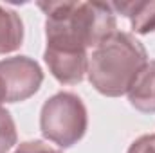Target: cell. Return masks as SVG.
<instances>
[{
  "label": "cell",
  "instance_id": "cell-1",
  "mask_svg": "<svg viewBox=\"0 0 155 153\" xmlns=\"http://www.w3.org/2000/svg\"><path fill=\"white\" fill-rule=\"evenodd\" d=\"M45 15V50L88 54L117 31L110 2L49 0L36 2Z\"/></svg>",
  "mask_w": 155,
  "mask_h": 153
},
{
  "label": "cell",
  "instance_id": "cell-2",
  "mask_svg": "<svg viewBox=\"0 0 155 153\" xmlns=\"http://www.w3.org/2000/svg\"><path fill=\"white\" fill-rule=\"evenodd\" d=\"M148 61L144 45L134 34L116 31L88 56L87 77L99 94L121 97L128 94Z\"/></svg>",
  "mask_w": 155,
  "mask_h": 153
},
{
  "label": "cell",
  "instance_id": "cell-3",
  "mask_svg": "<svg viewBox=\"0 0 155 153\" xmlns=\"http://www.w3.org/2000/svg\"><path fill=\"white\" fill-rule=\"evenodd\" d=\"M87 126V106L81 97L72 92L54 94L40 110V132L43 139L63 150L72 148L85 137Z\"/></svg>",
  "mask_w": 155,
  "mask_h": 153
},
{
  "label": "cell",
  "instance_id": "cell-4",
  "mask_svg": "<svg viewBox=\"0 0 155 153\" xmlns=\"http://www.w3.org/2000/svg\"><path fill=\"white\" fill-rule=\"evenodd\" d=\"M43 83V70L29 56L0 60V106L33 97Z\"/></svg>",
  "mask_w": 155,
  "mask_h": 153
},
{
  "label": "cell",
  "instance_id": "cell-5",
  "mask_svg": "<svg viewBox=\"0 0 155 153\" xmlns=\"http://www.w3.org/2000/svg\"><path fill=\"white\" fill-rule=\"evenodd\" d=\"M116 15L128 18L130 27L137 34L155 33V0H123L110 2Z\"/></svg>",
  "mask_w": 155,
  "mask_h": 153
},
{
  "label": "cell",
  "instance_id": "cell-6",
  "mask_svg": "<svg viewBox=\"0 0 155 153\" xmlns=\"http://www.w3.org/2000/svg\"><path fill=\"white\" fill-rule=\"evenodd\" d=\"M126 96L135 110L143 114H155V60L148 61Z\"/></svg>",
  "mask_w": 155,
  "mask_h": 153
},
{
  "label": "cell",
  "instance_id": "cell-7",
  "mask_svg": "<svg viewBox=\"0 0 155 153\" xmlns=\"http://www.w3.org/2000/svg\"><path fill=\"white\" fill-rule=\"evenodd\" d=\"M24 43V22L13 9L0 5V54H11Z\"/></svg>",
  "mask_w": 155,
  "mask_h": 153
},
{
  "label": "cell",
  "instance_id": "cell-8",
  "mask_svg": "<svg viewBox=\"0 0 155 153\" xmlns=\"http://www.w3.org/2000/svg\"><path fill=\"white\" fill-rule=\"evenodd\" d=\"M18 142L16 124L9 110L0 106V153H7Z\"/></svg>",
  "mask_w": 155,
  "mask_h": 153
},
{
  "label": "cell",
  "instance_id": "cell-9",
  "mask_svg": "<svg viewBox=\"0 0 155 153\" xmlns=\"http://www.w3.org/2000/svg\"><path fill=\"white\" fill-rule=\"evenodd\" d=\"M126 153H155V133L141 135L139 139H135Z\"/></svg>",
  "mask_w": 155,
  "mask_h": 153
},
{
  "label": "cell",
  "instance_id": "cell-10",
  "mask_svg": "<svg viewBox=\"0 0 155 153\" xmlns=\"http://www.w3.org/2000/svg\"><path fill=\"white\" fill-rule=\"evenodd\" d=\"M13 153H61V151L51 148L43 141H25V142H22Z\"/></svg>",
  "mask_w": 155,
  "mask_h": 153
}]
</instances>
